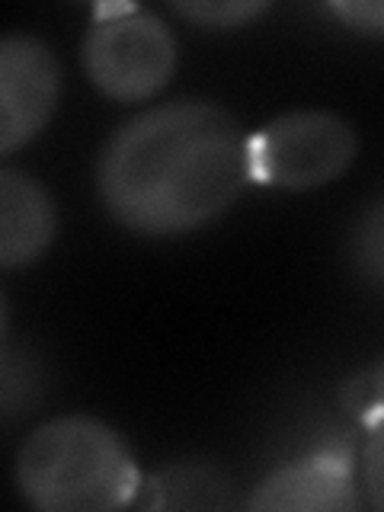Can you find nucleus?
Masks as SVG:
<instances>
[{"instance_id":"nucleus-9","label":"nucleus","mask_w":384,"mask_h":512,"mask_svg":"<svg viewBox=\"0 0 384 512\" xmlns=\"http://www.w3.org/2000/svg\"><path fill=\"white\" fill-rule=\"evenodd\" d=\"M346 256L356 276L384 292V196L368 202L346 240Z\"/></svg>"},{"instance_id":"nucleus-4","label":"nucleus","mask_w":384,"mask_h":512,"mask_svg":"<svg viewBox=\"0 0 384 512\" xmlns=\"http://www.w3.org/2000/svg\"><path fill=\"white\" fill-rule=\"evenodd\" d=\"M359 135L327 109H292L250 135V180L276 189H317L349 170Z\"/></svg>"},{"instance_id":"nucleus-10","label":"nucleus","mask_w":384,"mask_h":512,"mask_svg":"<svg viewBox=\"0 0 384 512\" xmlns=\"http://www.w3.org/2000/svg\"><path fill=\"white\" fill-rule=\"evenodd\" d=\"M173 10L202 29H237L269 10L266 0H183Z\"/></svg>"},{"instance_id":"nucleus-7","label":"nucleus","mask_w":384,"mask_h":512,"mask_svg":"<svg viewBox=\"0 0 384 512\" xmlns=\"http://www.w3.org/2000/svg\"><path fill=\"white\" fill-rule=\"evenodd\" d=\"M58 234V208L36 176L0 170V266L23 269L52 247Z\"/></svg>"},{"instance_id":"nucleus-6","label":"nucleus","mask_w":384,"mask_h":512,"mask_svg":"<svg viewBox=\"0 0 384 512\" xmlns=\"http://www.w3.org/2000/svg\"><path fill=\"white\" fill-rule=\"evenodd\" d=\"M359 490L352 477V458L340 448H327L272 471L247 500L260 512H349L356 509Z\"/></svg>"},{"instance_id":"nucleus-8","label":"nucleus","mask_w":384,"mask_h":512,"mask_svg":"<svg viewBox=\"0 0 384 512\" xmlns=\"http://www.w3.org/2000/svg\"><path fill=\"white\" fill-rule=\"evenodd\" d=\"M141 506L154 509H228L231 480L215 464L205 461H176L160 468L148 484H141Z\"/></svg>"},{"instance_id":"nucleus-11","label":"nucleus","mask_w":384,"mask_h":512,"mask_svg":"<svg viewBox=\"0 0 384 512\" xmlns=\"http://www.w3.org/2000/svg\"><path fill=\"white\" fill-rule=\"evenodd\" d=\"M362 490L368 506L384 509V413L372 420L362 445Z\"/></svg>"},{"instance_id":"nucleus-2","label":"nucleus","mask_w":384,"mask_h":512,"mask_svg":"<svg viewBox=\"0 0 384 512\" xmlns=\"http://www.w3.org/2000/svg\"><path fill=\"white\" fill-rule=\"evenodd\" d=\"M16 490L42 512H112L138 500L132 448L96 416H58L32 429L16 452Z\"/></svg>"},{"instance_id":"nucleus-3","label":"nucleus","mask_w":384,"mask_h":512,"mask_svg":"<svg viewBox=\"0 0 384 512\" xmlns=\"http://www.w3.org/2000/svg\"><path fill=\"white\" fill-rule=\"evenodd\" d=\"M173 29L141 7H100L84 36L90 84L116 103H141L160 93L176 71Z\"/></svg>"},{"instance_id":"nucleus-5","label":"nucleus","mask_w":384,"mask_h":512,"mask_svg":"<svg viewBox=\"0 0 384 512\" xmlns=\"http://www.w3.org/2000/svg\"><path fill=\"white\" fill-rule=\"evenodd\" d=\"M61 96V64L42 39L10 32L0 42V151L13 154L52 119Z\"/></svg>"},{"instance_id":"nucleus-12","label":"nucleus","mask_w":384,"mask_h":512,"mask_svg":"<svg viewBox=\"0 0 384 512\" xmlns=\"http://www.w3.org/2000/svg\"><path fill=\"white\" fill-rule=\"evenodd\" d=\"M330 13L352 32L384 39V0H340L330 4Z\"/></svg>"},{"instance_id":"nucleus-1","label":"nucleus","mask_w":384,"mask_h":512,"mask_svg":"<svg viewBox=\"0 0 384 512\" xmlns=\"http://www.w3.org/2000/svg\"><path fill=\"white\" fill-rule=\"evenodd\" d=\"M250 183V135L212 100H170L122 122L100 151L96 189L122 228L176 237L215 221Z\"/></svg>"}]
</instances>
